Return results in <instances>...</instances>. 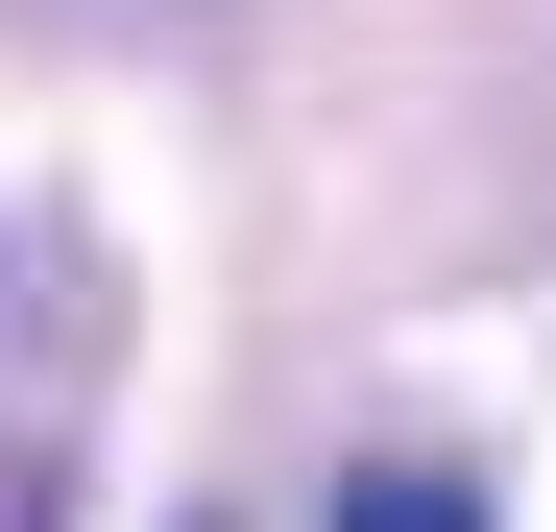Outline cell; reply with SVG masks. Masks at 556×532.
<instances>
[{
    "instance_id": "1",
    "label": "cell",
    "mask_w": 556,
    "mask_h": 532,
    "mask_svg": "<svg viewBox=\"0 0 556 532\" xmlns=\"http://www.w3.org/2000/svg\"><path fill=\"white\" fill-rule=\"evenodd\" d=\"M339 532H484V484H459V460H363V484H339Z\"/></svg>"
}]
</instances>
